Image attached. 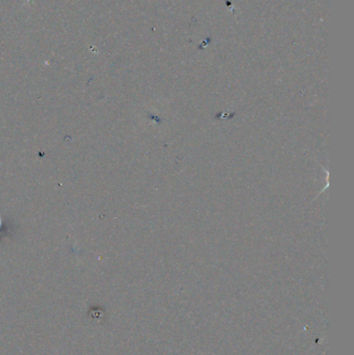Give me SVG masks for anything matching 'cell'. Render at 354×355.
<instances>
[{"label": "cell", "mask_w": 354, "mask_h": 355, "mask_svg": "<svg viewBox=\"0 0 354 355\" xmlns=\"http://www.w3.org/2000/svg\"><path fill=\"white\" fill-rule=\"evenodd\" d=\"M2 225H3V221H2V218H0V227H2Z\"/></svg>", "instance_id": "cell-1"}]
</instances>
